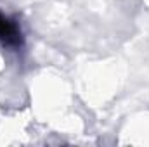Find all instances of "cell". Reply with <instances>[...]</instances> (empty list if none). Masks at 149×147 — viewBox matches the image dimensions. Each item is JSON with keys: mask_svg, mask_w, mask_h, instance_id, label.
I'll list each match as a JSON object with an SVG mask.
<instances>
[{"mask_svg": "<svg viewBox=\"0 0 149 147\" xmlns=\"http://www.w3.org/2000/svg\"><path fill=\"white\" fill-rule=\"evenodd\" d=\"M0 42L9 49H19L24 42L19 24L3 14H0Z\"/></svg>", "mask_w": 149, "mask_h": 147, "instance_id": "obj_1", "label": "cell"}]
</instances>
